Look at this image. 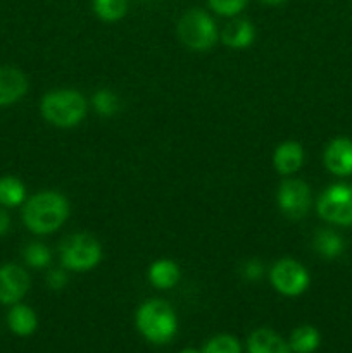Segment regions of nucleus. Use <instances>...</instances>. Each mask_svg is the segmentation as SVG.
Listing matches in <instances>:
<instances>
[{"instance_id":"obj_5","label":"nucleus","mask_w":352,"mask_h":353,"mask_svg":"<svg viewBox=\"0 0 352 353\" xmlns=\"http://www.w3.org/2000/svg\"><path fill=\"white\" fill-rule=\"evenodd\" d=\"M178 37L192 50H209L217 41L216 23L202 9H190L179 17Z\"/></svg>"},{"instance_id":"obj_15","label":"nucleus","mask_w":352,"mask_h":353,"mask_svg":"<svg viewBox=\"0 0 352 353\" xmlns=\"http://www.w3.org/2000/svg\"><path fill=\"white\" fill-rule=\"evenodd\" d=\"M255 38V30L251 21L247 19H235L226 24L221 33V40L226 47L231 48H247L252 45Z\"/></svg>"},{"instance_id":"obj_23","label":"nucleus","mask_w":352,"mask_h":353,"mask_svg":"<svg viewBox=\"0 0 352 353\" xmlns=\"http://www.w3.org/2000/svg\"><path fill=\"white\" fill-rule=\"evenodd\" d=\"M23 257L26 261L28 265L35 269L47 268L50 264V250H48L47 245L43 243H30L23 252Z\"/></svg>"},{"instance_id":"obj_14","label":"nucleus","mask_w":352,"mask_h":353,"mask_svg":"<svg viewBox=\"0 0 352 353\" xmlns=\"http://www.w3.org/2000/svg\"><path fill=\"white\" fill-rule=\"evenodd\" d=\"M9 330L17 336H31L38 327V317L31 307L23 303H14L12 309L7 314Z\"/></svg>"},{"instance_id":"obj_27","label":"nucleus","mask_w":352,"mask_h":353,"mask_svg":"<svg viewBox=\"0 0 352 353\" xmlns=\"http://www.w3.org/2000/svg\"><path fill=\"white\" fill-rule=\"evenodd\" d=\"M10 228V217L9 214L6 212V210L0 209V236H3V234H7V231H9Z\"/></svg>"},{"instance_id":"obj_6","label":"nucleus","mask_w":352,"mask_h":353,"mask_svg":"<svg viewBox=\"0 0 352 353\" xmlns=\"http://www.w3.org/2000/svg\"><path fill=\"white\" fill-rule=\"evenodd\" d=\"M317 214L337 226H352V185L338 183L324 190L317 199Z\"/></svg>"},{"instance_id":"obj_8","label":"nucleus","mask_w":352,"mask_h":353,"mask_svg":"<svg viewBox=\"0 0 352 353\" xmlns=\"http://www.w3.org/2000/svg\"><path fill=\"white\" fill-rule=\"evenodd\" d=\"M278 205L289 219H302L311 209V188L300 179H286L278 190Z\"/></svg>"},{"instance_id":"obj_24","label":"nucleus","mask_w":352,"mask_h":353,"mask_svg":"<svg viewBox=\"0 0 352 353\" xmlns=\"http://www.w3.org/2000/svg\"><path fill=\"white\" fill-rule=\"evenodd\" d=\"M209 7L219 16L233 17L245 9L248 0H207Z\"/></svg>"},{"instance_id":"obj_4","label":"nucleus","mask_w":352,"mask_h":353,"mask_svg":"<svg viewBox=\"0 0 352 353\" xmlns=\"http://www.w3.org/2000/svg\"><path fill=\"white\" fill-rule=\"evenodd\" d=\"M62 268L69 271H90L102 259V247L86 233H76L64 238L59 248Z\"/></svg>"},{"instance_id":"obj_2","label":"nucleus","mask_w":352,"mask_h":353,"mask_svg":"<svg viewBox=\"0 0 352 353\" xmlns=\"http://www.w3.org/2000/svg\"><path fill=\"white\" fill-rule=\"evenodd\" d=\"M135 324L141 336L154 345L169 343L178 331L175 310L162 300H148L141 303L135 316Z\"/></svg>"},{"instance_id":"obj_11","label":"nucleus","mask_w":352,"mask_h":353,"mask_svg":"<svg viewBox=\"0 0 352 353\" xmlns=\"http://www.w3.org/2000/svg\"><path fill=\"white\" fill-rule=\"evenodd\" d=\"M28 92V79L19 69L2 65L0 68V107L10 105L23 99Z\"/></svg>"},{"instance_id":"obj_18","label":"nucleus","mask_w":352,"mask_h":353,"mask_svg":"<svg viewBox=\"0 0 352 353\" xmlns=\"http://www.w3.org/2000/svg\"><path fill=\"white\" fill-rule=\"evenodd\" d=\"M314 248L326 259H335L344 252V240L331 230H320L314 236Z\"/></svg>"},{"instance_id":"obj_26","label":"nucleus","mask_w":352,"mask_h":353,"mask_svg":"<svg viewBox=\"0 0 352 353\" xmlns=\"http://www.w3.org/2000/svg\"><path fill=\"white\" fill-rule=\"evenodd\" d=\"M47 285L50 290H62L66 285H68V274L62 269H52L47 274Z\"/></svg>"},{"instance_id":"obj_3","label":"nucleus","mask_w":352,"mask_h":353,"mask_svg":"<svg viewBox=\"0 0 352 353\" xmlns=\"http://www.w3.org/2000/svg\"><path fill=\"white\" fill-rule=\"evenodd\" d=\"M41 116L59 128H72L86 116V100L76 90H54L41 99Z\"/></svg>"},{"instance_id":"obj_7","label":"nucleus","mask_w":352,"mask_h":353,"mask_svg":"<svg viewBox=\"0 0 352 353\" xmlns=\"http://www.w3.org/2000/svg\"><path fill=\"white\" fill-rule=\"evenodd\" d=\"M273 288L285 296H299L309 288V272L293 259H280L269 272Z\"/></svg>"},{"instance_id":"obj_13","label":"nucleus","mask_w":352,"mask_h":353,"mask_svg":"<svg viewBox=\"0 0 352 353\" xmlns=\"http://www.w3.org/2000/svg\"><path fill=\"white\" fill-rule=\"evenodd\" d=\"M248 353H292L289 343L268 327H259L248 336L247 340Z\"/></svg>"},{"instance_id":"obj_25","label":"nucleus","mask_w":352,"mask_h":353,"mask_svg":"<svg viewBox=\"0 0 352 353\" xmlns=\"http://www.w3.org/2000/svg\"><path fill=\"white\" fill-rule=\"evenodd\" d=\"M242 274H244V278L248 279V281H257V279H261L262 274H264V268H262V264L257 259H251V261L245 262Z\"/></svg>"},{"instance_id":"obj_21","label":"nucleus","mask_w":352,"mask_h":353,"mask_svg":"<svg viewBox=\"0 0 352 353\" xmlns=\"http://www.w3.org/2000/svg\"><path fill=\"white\" fill-rule=\"evenodd\" d=\"M93 109L104 117H110L119 110V99L113 90L102 88L99 92L93 93Z\"/></svg>"},{"instance_id":"obj_1","label":"nucleus","mask_w":352,"mask_h":353,"mask_svg":"<svg viewBox=\"0 0 352 353\" xmlns=\"http://www.w3.org/2000/svg\"><path fill=\"white\" fill-rule=\"evenodd\" d=\"M69 216V203L57 192H40L31 196L23 209V223L35 234L57 231Z\"/></svg>"},{"instance_id":"obj_19","label":"nucleus","mask_w":352,"mask_h":353,"mask_svg":"<svg viewBox=\"0 0 352 353\" xmlns=\"http://www.w3.org/2000/svg\"><path fill=\"white\" fill-rule=\"evenodd\" d=\"M26 199V188L14 176L0 178V203L3 207H17Z\"/></svg>"},{"instance_id":"obj_20","label":"nucleus","mask_w":352,"mask_h":353,"mask_svg":"<svg viewBox=\"0 0 352 353\" xmlns=\"http://www.w3.org/2000/svg\"><path fill=\"white\" fill-rule=\"evenodd\" d=\"M93 10L106 23H114L124 17L128 10V0H93Z\"/></svg>"},{"instance_id":"obj_29","label":"nucleus","mask_w":352,"mask_h":353,"mask_svg":"<svg viewBox=\"0 0 352 353\" xmlns=\"http://www.w3.org/2000/svg\"><path fill=\"white\" fill-rule=\"evenodd\" d=\"M179 353H200V352L195 350V348H185V350H182Z\"/></svg>"},{"instance_id":"obj_12","label":"nucleus","mask_w":352,"mask_h":353,"mask_svg":"<svg viewBox=\"0 0 352 353\" xmlns=\"http://www.w3.org/2000/svg\"><path fill=\"white\" fill-rule=\"evenodd\" d=\"M304 162V150L302 145L297 141H283L276 147L273 154V164L280 174H293L302 168Z\"/></svg>"},{"instance_id":"obj_16","label":"nucleus","mask_w":352,"mask_h":353,"mask_svg":"<svg viewBox=\"0 0 352 353\" xmlns=\"http://www.w3.org/2000/svg\"><path fill=\"white\" fill-rule=\"evenodd\" d=\"M148 281L159 290H169L179 281V268L176 262L161 259L148 269Z\"/></svg>"},{"instance_id":"obj_10","label":"nucleus","mask_w":352,"mask_h":353,"mask_svg":"<svg viewBox=\"0 0 352 353\" xmlns=\"http://www.w3.org/2000/svg\"><path fill=\"white\" fill-rule=\"evenodd\" d=\"M324 165L335 176L352 174V140L337 138L324 150Z\"/></svg>"},{"instance_id":"obj_22","label":"nucleus","mask_w":352,"mask_h":353,"mask_svg":"<svg viewBox=\"0 0 352 353\" xmlns=\"http://www.w3.org/2000/svg\"><path fill=\"white\" fill-rule=\"evenodd\" d=\"M200 353H242L238 340L230 334H217L204 345Z\"/></svg>"},{"instance_id":"obj_17","label":"nucleus","mask_w":352,"mask_h":353,"mask_svg":"<svg viewBox=\"0 0 352 353\" xmlns=\"http://www.w3.org/2000/svg\"><path fill=\"white\" fill-rule=\"evenodd\" d=\"M321 343L320 331L313 326H300L292 331L289 347L293 353H313Z\"/></svg>"},{"instance_id":"obj_28","label":"nucleus","mask_w":352,"mask_h":353,"mask_svg":"<svg viewBox=\"0 0 352 353\" xmlns=\"http://www.w3.org/2000/svg\"><path fill=\"white\" fill-rule=\"evenodd\" d=\"M262 3H266V6H280V3H283L285 0H261Z\"/></svg>"},{"instance_id":"obj_9","label":"nucleus","mask_w":352,"mask_h":353,"mask_svg":"<svg viewBox=\"0 0 352 353\" xmlns=\"http://www.w3.org/2000/svg\"><path fill=\"white\" fill-rule=\"evenodd\" d=\"M30 290V276L16 264H6L0 268V303L14 305Z\"/></svg>"}]
</instances>
